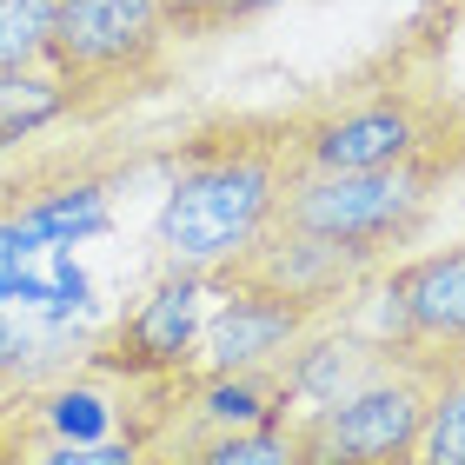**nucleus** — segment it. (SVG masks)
Here are the masks:
<instances>
[{"label":"nucleus","instance_id":"f257e3e1","mask_svg":"<svg viewBox=\"0 0 465 465\" xmlns=\"http://www.w3.org/2000/svg\"><path fill=\"white\" fill-rule=\"evenodd\" d=\"M286 126H292V173H366V166H406V160L465 166V100L439 80L432 40L419 27L406 47H386L372 67L300 100Z\"/></svg>","mask_w":465,"mask_h":465},{"label":"nucleus","instance_id":"f03ea898","mask_svg":"<svg viewBox=\"0 0 465 465\" xmlns=\"http://www.w3.org/2000/svg\"><path fill=\"white\" fill-rule=\"evenodd\" d=\"M286 180H292L286 114L206 120L173 146L166 200L153 213V246L166 252V266L213 272L220 260H232L272 226Z\"/></svg>","mask_w":465,"mask_h":465},{"label":"nucleus","instance_id":"7ed1b4c3","mask_svg":"<svg viewBox=\"0 0 465 465\" xmlns=\"http://www.w3.org/2000/svg\"><path fill=\"white\" fill-rule=\"evenodd\" d=\"M173 27L160 0H60L47 67L67 87V120L100 126L120 107L160 94L173 74Z\"/></svg>","mask_w":465,"mask_h":465},{"label":"nucleus","instance_id":"20e7f679","mask_svg":"<svg viewBox=\"0 0 465 465\" xmlns=\"http://www.w3.org/2000/svg\"><path fill=\"white\" fill-rule=\"evenodd\" d=\"M459 173L465 166L452 160H406V166H366V173H292L272 220L340 246H366L379 260H399V246H412L426 232L439 193Z\"/></svg>","mask_w":465,"mask_h":465},{"label":"nucleus","instance_id":"39448f33","mask_svg":"<svg viewBox=\"0 0 465 465\" xmlns=\"http://www.w3.org/2000/svg\"><path fill=\"white\" fill-rule=\"evenodd\" d=\"M426 399H432V379L412 359H399L392 372L366 379L359 392L292 419L300 459L306 465H412L419 432H426Z\"/></svg>","mask_w":465,"mask_h":465},{"label":"nucleus","instance_id":"423d86ee","mask_svg":"<svg viewBox=\"0 0 465 465\" xmlns=\"http://www.w3.org/2000/svg\"><path fill=\"white\" fill-rule=\"evenodd\" d=\"M213 300H220L213 272L166 266L160 280L87 346V366L120 372V379H180V372H193V352H200V332H206Z\"/></svg>","mask_w":465,"mask_h":465},{"label":"nucleus","instance_id":"0eeeda50","mask_svg":"<svg viewBox=\"0 0 465 465\" xmlns=\"http://www.w3.org/2000/svg\"><path fill=\"white\" fill-rule=\"evenodd\" d=\"M366 306H372L379 332L419 372L446 366V359H465V240L439 246V252H412V260H392L366 286Z\"/></svg>","mask_w":465,"mask_h":465},{"label":"nucleus","instance_id":"6e6552de","mask_svg":"<svg viewBox=\"0 0 465 465\" xmlns=\"http://www.w3.org/2000/svg\"><path fill=\"white\" fill-rule=\"evenodd\" d=\"M392 260H379L366 246H340V240H320V232H300L286 220H272L252 246H240L232 260L213 266V280H246V286H266L280 300L306 306V312H340L346 300H359Z\"/></svg>","mask_w":465,"mask_h":465},{"label":"nucleus","instance_id":"1a4fd4ad","mask_svg":"<svg viewBox=\"0 0 465 465\" xmlns=\"http://www.w3.org/2000/svg\"><path fill=\"white\" fill-rule=\"evenodd\" d=\"M399 359H406V352L379 332L366 292H359V300H346L340 312H326V320L280 359V406H286V419L320 412V406H332V399L359 392L366 379L392 372Z\"/></svg>","mask_w":465,"mask_h":465},{"label":"nucleus","instance_id":"9d476101","mask_svg":"<svg viewBox=\"0 0 465 465\" xmlns=\"http://www.w3.org/2000/svg\"><path fill=\"white\" fill-rule=\"evenodd\" d=\"M220 300L206 312V332H200V352H193V372H240V366H280V359L320 326V312L280 300L266 286H246V280H213Z\"/></svg>","mask_w":465,"mask_h":465},{"label":"nucleus","instance_id":"9b49d317","mask_svg":"<svg viewBox=\"0 0 465 465\" xmlns=\"http://www.w3.org/2000/svg\"><path fill=\"white\" fill-rule=\"evenodd\" d=\"M54 126H67V87H60V74L47 60L0 74V146L40 140V134H54Z\"/></svg>","mask_w":465,"mask_h":465},{"label":"nucleus","instance_id":"f8f14e48","mask_svg":"<svg viewBox=\"0 0 465 465\" xmlns=\"http://www.w3.org/2000/svg\"><path fill=\"white\" fill-rule=\"evenodd\" d=\"M186 446H193V465H306L300 459V439H292V419H260V426L200 432V439H186Z\"/></svg>","mask_w":465,"mask_h":465},{"label":"nucleus","instance_id":"ddd939ff","mask_svg":"<svg viewBox=\"0 0 465 465\" xmlns=\"http://www.w3.org/2000/svg\"><path fill=\"white\" fill-rule=\"evenodd\" d=\"M432 399H426V432H419L412 465H465V359L432 366Z\"/></svg>","mask_w":465,"mask_h":465},{"label":"nucleus","instance_id":"4468645a","mask_svg":"<svg viewBox=\"0 0 465 465\" xmlns=\"http://www.w3.org/2000/svg\"><path fill=\"white\" fill-rule=\"evenodd\" d=\"M54 7L60 0H0V74L40 67V60H47Z\"/></svg>","mask_w":465,"mask_h":465},{"label":"nucleus","instance_id":"2eb2a0df","mask_svg":"<svg viewBox=\"0 0 465 465\" xmlns=\"http://www.w3.org/2000/svg\"><path fill=\"white\" fill-rule=\"evenodd\" d=\"M272 7H286V0H206L193 14V27H186V40H226V34L252 27V20H266Z\"/></svg>","mask_w":465,"mask_h":465},{"label":"nucleus","instance_id":"dca6fc26","mask_svg":"<svg viewBox=\"0 0 465 465\" xmlns=\"http://www.w3.org/2000/svg\"><path fill=\"white\" fill-rule=\"evenodd\" d=\"M27 252H40V246H34L27 220H20V173H14V180H0V280H14V266Z\"/></svg>","mask_w":465,"mask_h":465},{"label":"nucleus","instance_id":"f3484780","mask_svg":"<svg viewBox=\"0 0 465 465\" xmlns=\"http://www.w3.org/2000/svg\"><path fill=\"white\" fill-rule=\"evenodd\" d=\"M134 465H193V446H186V439L166 426V432H160V439H153V446H146Z\"/></svg>","mask_w":465,"mask_h":465},{"label":"nucleus","instance_id":"a211bd4d","mask_svg":"<svg viewBox=\"0 0 465 465\" xmlns=\"http://www.w3.org/2000/svg\"><path fill=\"white\" fill-rule=\"evenodd\" d=\"M166 7V27H173V40H186V27H193V14L206 7V0H160Z\"/></svg>","mask_w":465,"mask_h":465},{"label":"nucleus","instance_id":"6ab92c4d","mask_svg":"<svg viewBox=\"0 0 465 465\" xmlns=\"http://www.w3.org/2000/svg\"><path fill=\"white\" fill-rule=\"evenodd\" d=\"M446 7H452V20H465V0H446Z\"/></svg>","mask_w":465,"mask_h":465},{"label":"nucleus","instance_id":"aec40b11","mask_svg":"<svg viewBox=\"0 0 465 465\" xmlns=\"http://www.w3.org/2000/svg\"><path fill=\"white\" fill-rule=\"evenodd\" d=\"M0 406H7V399H0Z\"/></svg>","mask_w":465,"mask_h":465}]
</instances>
